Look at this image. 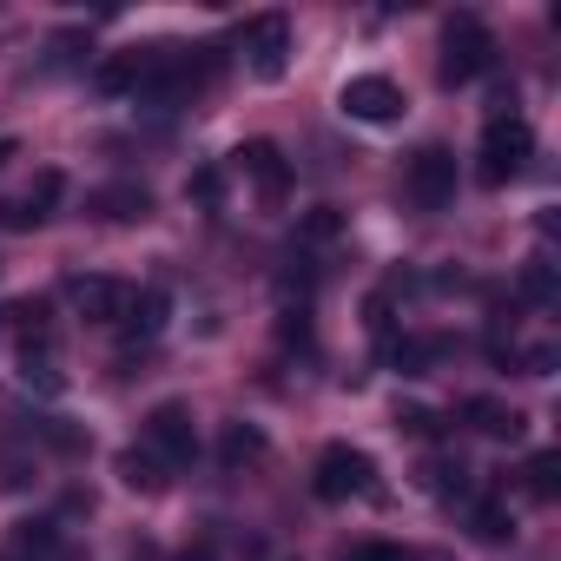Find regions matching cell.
Segmentation results:
<instances>
[{"instance_id": "cell-31", "label": "cell", "mask_w": 561, "mask_h": 561, "mask_svg": "<svg viewBox=\"0 0 561 561\" xmlns=\"http://www.w3.org/2000/svg\"><path fill=\"white\" fill-rule=\"evenodd\" d=\"M423 561H449V554H423Z\"/></svg>"}, {"instance_id": "cell-24", "label": "cell", "mask_w": 561, "mask_h": 561, "mask_svg": "<svg viewBox=\"0 0 561 561\" xmlns=\"http://www.w3.org/2000/svg\"><path fill=\"white\" fill-rule=\"evenodd\" d=\"M218 192H225V172L218 165H205V172L185 179V198H198V205H218Z\"/></svg>"}, {"instance_id": "cell-17", "label": "cell", "mask_w": 561, "mask_h": 561, "mask_svg": "<svg viewBox=\"0 0 561 561\" xmlns=\"http://www.w3.org/2000/svg\"><path fill=\"white\" fill-rule=\"evenodd\" d=\"M443 351H449L443 337H403V344H390V364H397L403 377H416V370H430Z\"/></svg>"}, {"instance_id": "cell-1", "label": "cell", "mask_w": 561, "mask_h": 561, "mask_svg": "<svg viewBox=\"0 0 561 561\" xmlns=\"http://www.w3.org/2000/svg\"><path fill=\"white\" fill-rule=\"evenodd\" d=\"M528 159H535V126L522 113H495L482 126V146H476V179L482 185H508V179H522Z\"/></svg>"}, {"instance_id": "cell-6", "label": "cell", "mask_w": 561, "mask_h": 561, "mask_svg": "<svg viewBox=\"0 0 561 561\" xmlns=\"http://www.w3.org/2000/svg\"><path fill=\"white\" fill-rule=\"evenodd\" d=\"M244 60H251L257 80H285V67H291V21L285 14H257L244 27Z\"/></svg>"}, {"instance_id": "cell-5", "label": "cell", "mask_w": 561, "mask_h": 561, "mask_svg": "<svg viewBox=\"0 0 561 561\" xmlns=\"http://www.w3.org/2000/svg\"><path fill=\"white\" fill-rule=\"evenodd\" d=\"M403 185H410V198H416L423 211H443V205L456 198V152H449V146H423V152L410 159Z\"/></svg>"}, {"instance_id": "cell-28", "label": "cell", "mask_w": 561, "mask_h": 561, "mask_svg": "<svg viewBox=\"0 0 561 561\" xmlns=\"http://www.w3.org/2000/svg\"><path fill=\"white\" fill-rule=\"evenodd\" d=\"M27 225H41L21 198H8V205H0V231H27Z\"/></svg>"}, {"instance_id": "cell-12", "label": "cell", "mask_w": 561, "mask_h": 561, "mask_svg": "<svg viewBox=\"0 0 561 561\" xmlns=\"http://www.w3.org/2000/svg\"><path fill=\"white\" fill-rule=\"evenodd\" d=\"M93 211L113 218V225H139L152 211V192L146 185H106V192H93Z\"/></svg>"}, {"instance_id": "cell-20", "label": "cell", "mask_w": 561, "mask_h": 561, "mask_svg": "<svg viewBox=\"0 0 561 561\" xmlns=\"http://www.w3.org/2000/svg\"><path fill=\"white\" fill-rule=\"evenodd\" d=\"M337 231H344V211H337V205H318V211H305V225H298L305 244H331Z\"/></svg>"}, {"instance_id": "cell-15", "label": "cell", "mask_w": 561, "mask_h": 561, "mask_svg": "<svg viewBox=\"0 0 561 561\" xmlns=\"http://www.w3.org/2000/svg\"><path fill=\"white\" fill-rule=\"evenodd\" d=\"M257 456H264V430H257V423H225L218 462H225V469H244V462H257Z\"/></svg>"}, {"instance_id": "cell-25", "label": "cell", "mask_w": 561, "mask_h": 561, "mask_svg": "<svg viewBox=\"0 0 561 561\" xmlns=\"http://www.w3.org/2000/svg\"><path fill=\"white\" fill-rule=\"evenodd\" d=\"M397 430H410V436H443V416H436V410L403 403V410H397Z\"/></svg>"}, {"instance_id": "cell-16", "label": "cell", "mask_w": 561, "mask_h": 561, "mask_svg": "<svg viewBox=\"0 0 561 561\" xmlns=\"http://www.w3.org/2000/svg\"><path fill=\"white\" fill-rule=\"evenodd\" d=\"M119 482L139 489V495H159V489H165V462H159L152 449H126V456H119Z\"/></svg>"}, {"instance_id": "cell-30", "label": "cell", "mask_w": 561, "mask_h": 561, "mask_svg": "<svg viewBox=\"0 0 561 561\" xmlns=\"http://www.w3.org/2000/svg\"><path fill=\"white\" fill-rule=\"evenodd\" d=\"M14 152H21V146H14V139H0V165H8V159H14Z\"/></svg>"}, {"instance_id": "cell-23", "label": "cell", "mask_w": 561, "mask_h": 561, "mask_svg": "<svg viewBox=\"0 0 561 561\" xmlns=\"http://www.w3.org/2000/svg\"><path fill=\"white\" fill-rule=\"evenodd\" d=\"M522 291H528L535 305H554V264H548V257H535V264L522 271Z\"/></svg>"}, {"instance_id": "cell-4", "label": "cell", "mask_w": 561, "mask_h": 561, "mask_svg": "<svg viewBox=\"0 0 561 561\" xmlns=\"http://www.w3.org/2000/svg\"><path fill=\"white\" fill-rule=\"evenodd\" d=\"M337 106H344V119L390 126V119H403V87H397V80H383V73H357V80L337 93Z\"/></svg>"}, {"instance_id": "cell-3", "label": "cell", "mask_w": 561, "mask_h": 561, "mask_svg": "<svg viewBox=\"0 0 561 561\" xmlns=\"http://www.w3.org/2000/svg\"><path fill=\"white\" fill-rule=\"evenodd\" d=\"M311 489H318L324 502L377 495V462H370L364 449H351V443H331V449L318 456V469H311Z\"/></svg>"}, {"instance_id": "cell-27", "label": "cell", "mask_w": 561, "mask_h": 561, "mask_svg": "<svg viewBox=\"0 0 561 561\" xmlns=\"http://www.w3.org/2000/svg\"><path fill=\"white\" fill-rule=\"evenodd\" d=\"M344 561H410L403 548H390V541H364V548H351Z\"/></svg>"}, {"instance_id": "cell-8", "label": "cell", "mask_w": 561, "mask_h": 561, "mask_svg": "<svg viewBox=\"0 0 561 561\" xmlns=\"http://www.w3.org/2000/svg\"><path fill=\"white\" fill-rule=\"evenodd\" d=\"M231 159H238V172H244V179H251V185H257V192H264L271 205L291 192V165H285V152H277L271 139H244V146H238Z\"/></svg>"}, {"instance_id": "cell-9", "label": "cell", "mask_w": 561, "mask_h": 561, "mask_svg": "<svg viewBox=\"0 0 561 561\" xmlns=\"http://www.w3.org/2000/svg\"><path fill=\"white\" fill-rule=\"evenodd\" d=\"M67 298H73V311L80 318H93V324H119V311H126V285H119V277H73V285H67Z\"/></svg>"}, {"instance_id": "cell-19", "label": "cell", "mask_w": 561, "mask_h": 561, "mask_svg": "<svg viewBox=\"0 0 561 561\" xmlns=\"http://www.w3.org/2000/svg\"><path fill=\"white\" fill-rule=\"evenodd\" d=\"M60 192H67V172H60V165H47V172H34V185H27V198H21V205H27L34 218H47V211L60 205Z\"/></svg>"}, {"instance_id": "cell-11", "label": "cell", "mask_w": 561, "mask_h": 561, "mask_svg": "<svg viewBox=\"0 0 561 561\" xmlns=\"http://www.w3.org/2000/svg\"><path fill=\"white\" fill-rule=\"evenodd\" d=\"M165 311H172V298H165V291H133V298H126V311H119L126 344H152V337L165 331Z\"/></svg>"}, {"instance_id": "cell-29", "label": "cell", "mask_w": 561, "mask_h": 561, "mask_svg": "<svg viewBox=\"0 0 561 561\" xmlns=\"http://www.w3.org/2000/svg\"><path fill=\"white\" fill-rule=\"evenodd\" d=\"M179 561H218V548L198 535V541H185V548H179Z\"/></svg>"}, {"instance_id": "cell-18", "label": "cell", "mask_w": 561, "mask_h": 561, "mask_svg": "<svg viewBox=\"0 0 561 561\" xmlns=\"http://www.w3.org/2000/svg\"><path fill=\"white\" fill-rule=\"evenodd\" d=\"M423 489H430V495H462V489H469V469H462L456 456H430V462H423Z\"/></svg>"}, {"instance_id": "cell-26", "label": "cell", "mask_w": 561, "mask_h": 561, "mask_svg": "<svg viewBox=\"0 0 561 561\" xmlns=\"http://www.w3.org/2000/svg\"><path fill=\"white\" fill-rule=\"evenodd\" d=\"M277 337H285V344H305V351H311V318H305V311H285V318H277Z\"/></svg>"}, {"instance_id": "cell-22", "label": "cell", "mask_w": 561, "mask_h": 561, "mask_svg": "<svg viewBox=\"0 0 561 561\" xmlns=\"http://www.w3.org/2000/svg\"><path fill=\"white\" fill-rule=\"evenodd\" d=\"M476 535H482V541H515V515H508L502 502H482V508H476Z\"/></svg>"}, {"instance_id": "cell-10", "label": "cell", "mask_w": 561, "mask_h": 561, "mask_svg": "<svg viewBox=\"0 0 561 561\" xmlns=\"http://www.w3.org/2000/svg\"><path fill=\"white\" fill-rule=\"evenodd\" d=\"M462 416H469V430H476V436H489V443H515V436L528 430V416H522L515 403H495V397H469V403H462Z\"/></svg>"}, {"instance_id": "cell-13", "label": "cell", "mask_w": 561, "mask_h": 561, "mask_svg": "<svg viewBox=\"0 0 561 561\" xmlns=\"http://www.w3.org/2000/svg\"><path fill=\"white\" fill-rule=\"evenodd\" d=\"M146 67H152V54H113V60H100V73H93V87L100 93H139V80H146Z\"/></svg>"}, {"instance_id": "cell-14", "label": "cell", "mask_w": 561, "mask_h": 561, "mask_svg": "<svg viewBox=\"0 0 561 561\" xmlns=\"http://www.w3.org/2000/svg\"><path fill=\"white\" fill-rule=\"evenodd\" d=\"M21 383H27V390H47V397H60V390H67V370H60L54 344H41V351H21Z\"/></svg>"}, {"instance_id": "cell-21", "label": "cell", "mask_w": 561, "mask_h": 561, "mask_svg": "<svg viewBox=\"0 0 561 561\" xmlns=\"http://www.w3.org/2000/svg\"><path fill=\"white\" fill-rule=\"evenodd\" d=\"M528 489H535L541 502H554V495H561V456H554V449H541V456L528 462Z\"/></svg>"}, {"instance_id": "cell-7", "label": "cell", "mask_w": 561, "mask_h": 561, "mask_svg": "<svg viewBox=\"0 0 561 561\" xmlns=\"http://www.w3.org/2000/svg\"><path fill=\"white\" fill-rule=\"evenodd\" d=\"M146 449H152L165 469L192 462V449H198V436H192V410H185V403H152V416H146Z\"/></svg>"}, {"instance_id": "cell-2", "label": "cell", "mask_w": 561, "mask_h": 561, "mask_svg": "<svg viewBox=\"0 0 561 561\" xmlns=\"http://www.w3.org/2000/svg\"><path fill=\"white\" fill-rule=\"evenodd\" d=\"M489 67H495V34H489L476 14H456L449 34H443V60H436L443 87H469V80H482Z\"/></svg>"}]
</instances>
